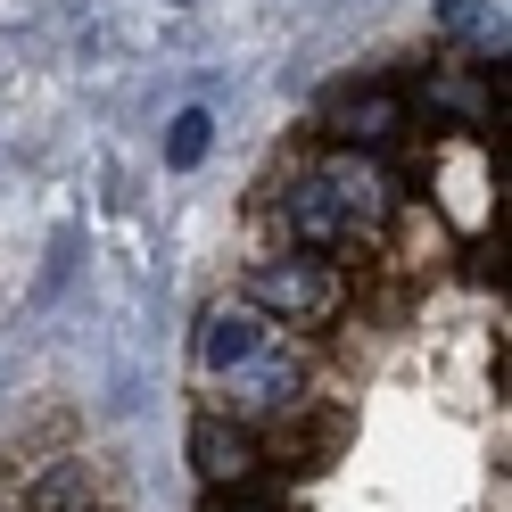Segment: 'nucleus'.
<instances>
[{
  "label": "nucleus",
  "mask_w": 512,
  "mask_h": 512,
  "mask_svg": "<svg viewBox=\"0 0 512 512\" xmlns=\"http://www.w3.org/2000/svg\"><path fill=\"white\" fill-rule=\"evenodd\" d=\"M248 306L256 314H290V323H331L339 314V281H331V265H306V256L256 265L248 273Z\"/></svg>",
  "instance_id": "1"
},
{
  "label": "nucleus",
  "mask_w": 512,
  "mask_h": 512,
  "mask_svg": "<svg viewBox=\"0 0 512 512\" xmlns=\"http://www.w3.org/2000/svg\"><path fill=\"white\" fill-rule=\"evenodd\" d=\"M397 124H405V100L389 83H364V91H339V100L323 108V133L339 149H380V141H397Z\"/></svg>",
  "instance_id": "2"
},
{
  "label": "nucleus",
  "mask_w": 512,
  "mask_h": 512,
  "mask_svg": "<svg viewBox=\"0 0 512 512\" xmlns=\"http://www.w3.org/2000/svg\"><path fill=\"white\" fill-rule=\"evenodd\" d=\"M190 471H199L207 488H248L256 438L232 422V413H199V422H190Z\"/></svg>",
  "instance_id": "3"
},
{
  "label": "nucleus",
  "mask_w": 512,
  "mask_h": 512,
  "mask_svg": "<svg viewBox=\"0 0 512 512\" xmlns=\"http://www.w3.org/2000/svg\"><path fill=\"white\" fill-rule=\"evenodd\" d=\"M298 372H306V364H298V347L273 331V339L232 372V405H240V413H281V405L298 397Z\"/></svg>",
  "instance_id": "4"
},
{
  "label": "nucleus",
  "mask_w": 512,
  "mask_h": 512,
  "mask_svg": "<svg viewBox=\"0 0 512 512\" xmlns=\"http://www.w3.org/2000/svg\"><path fill=\"white\" fill-rule=\"evenodd\" d=\"M265 339H273V323H265L248 298H240V306H215V314H207V331H199V364H207V372H240Z\"/></svg>",
  "instance_id": "5"
},
{
  "label": "nucleus",
  "mask_w": 512,
  "mask_h": 512,
  "mask_svg": "<svg viewBox=\"0 0 512 512\" xmlns=\"http://www.w3.org/2000/svg\"><path fill=\"white\" fill-rule=\"evenodd\" d=\"M281 215H290V232H298L306 248H339L347 232H356V215L339 207V190H331L323 174H298V190L281 199Z\"/></svg>",
  "instance_id": "6"
},
{
  "label": "nucleus",
  "mask_w": 512,
  "mask_h": 512,
  "mask_svg": "<svg viewBox=\"0 0 512 512\" xmlns=\"http://www.w3.org/2000/svg\"><path fill=\"white\" fill-rule=\"evenodd\" d=\"M314 174H323V182L339 190V207L356 215V232H364V223H380V215H389V199H397V190H389V174H380V166H364L356 149L323 157V166H314Z\"/></svg>",
  "instance_id": "7"
},
{
  "label": "nucleus",
  "mask_w": 512,
  "mask_h": 512,
  "mask_svg": "<svg viewBox=\"0 0 512 512\" xmlns=\"http://www.w3.org/2000/svg\"><path fill=\"white\" fill-rule=\"evenodd\" d=\"M83 504H91V463H50L25 488V512H83Z\"/></svg>",
  "instance_id": "8"
},
{
  "label": "nucleus",
  "mask_w": 512,
  "mask_h": 512,
  "mask_svg": "<svg viewBox=\"0 0 512 512\" xmlns=\"http://www.w3.org/2000/svg\"><path fill=\"white\" fill-rule=\"evenodd\" d=\"M207 141H215V116H207V108H182V116L166 124V166L190 174V166L207 157Z\"/></svg>",
  "instance_id": "9"
},
{
  "label": "nucleus",
  "mask_w": 512,
  "mask_h": 512,
  "mask_svg": "<svg viewBox=\"0 0 512 512\" xmlns=\"http://www.w3.org/2000/svg\"><path fill=\"white\" fill-rule=\"evenodd\" d=\"M438 25H446V34H463V42H496L504 34L488 0H438Z\"/></svg>",
  "instance_id": "10"
},
{
  "label": "nucleus",
  "mask_w": 512,
  "mask_h": 512,
  "mask_svg": "<svg viewBox=\"0 0 512 512\" xmlns=\"http://www.w3.org/2000/svg\"><path fill=\"white\" fill-rule=\"evenodd\" d=\"M430 108L463 116V124H488V91H479V83H430Z\"/></svg>",
  "instance_id": "11"
},
{
  "label": "nucleus",
  "mask_w": 512,
  "mask_h": 512,
  "mask_svg": "<svg viewBox=\"0 0 512 512\" xmlns=\"http://www.w3.org/2000/svg\"><path fill=\"white\" fill-rule=\"evenodd\" d=\"M207 512H265V504H248L240 488H215V496H207Z\"/></svg>",
  "instance_id": "12"
},
{
  "label": "nucleus",
  "mask_w": 512,
  "mask_h": 512,
  "mask_svg": "<svg viewBox=\"0 0 512 512\" xmlns=\"http://www.w3.org/2000/svg\"><path fill=\"white\" fill-rule=\"evenodd\" d=\"M83 512H100V504H83Z\"/></svg>",
  "instance_id": "13"
}]
</instances>
